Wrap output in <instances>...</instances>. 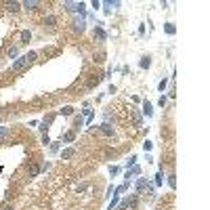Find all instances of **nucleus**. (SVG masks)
Masks as SVG:
<instances>
[{
    "label": "nucleus",
    "instance_id": "1",
    "mask_svg": "<svg viewBox=\"0 0 210 210\" xmlns=\"http://www.w3.org/2000/svg\"><path fill=\"white\" fill-rule=\"evenodd\" d=\"M34 59H36V53H28V55H23L21 59H17L15 63H13V69L15 72H23L28 65H32L34 63Z\"/></svg>",
    "mask_w": 210,
    "mask_h": 210
},
{
    "label": "nucleus",
    "instance_id": "2",
    "mask_svg": "<svg viewBox=\"0 0 210 210\" xmlns=\"http://www.w3.org/2000/svg\"><path fill=\"white\" fill-rule=\"evenodd\" d=\"M63 7H65L69 13H76V11H82V9H84V2H63Z\"/></svg>",
    "mask_w": 210,
    "mask_h": 210
},
{
    "label": "nucleus",
    "instance_id": "3",
    "mask_svg": "<svg viewBox=\"0 0 210 210\" xmlns=\"http://www.w3.org/2000/svg\"><path fill=\"white\" fill-rule=\"evenodd\" d=\"M74 32H84V17H80V19H74Z\"/></svg>",
    "mask_w": 210,
    "mask_h": 210
},
{
    "label": "nucleus",
    "instance_id": "4",
    "mask_svg": "<svg viewBox=\"0 0 210 210\" xmlns=\"http://www.w3.org/2000/svg\"><path fill=\"white\" fill-rule=\"evenodd\" d=\"M61 139H63V141H65V143H72V141H74V139H76V130H69V132H65V134H63Z\"/></svg>",
    "mask_w": 210,
    "mask_h": 210
},
{
    "label": "nucleus",
    "instance_id": "5",
    "mask_svg": "<svg viewBox=\"0 0 210 210\" xmlns=\"http://www.w3.org/2000/svg\"><path fill=\"white\" fill-rule=\"evenodd\" d=\"M23 7H25V9H32V11H36V7H40V2H38V0H32V2L28 0V2H23Z\"/></svg>",
    "mask_w": 210,
    "mask_h": 210
},
{
    "label": "nucleus",
    "instance_id": "6",
    "mask_svg": "<svg viewBox=\"0 0 210 210\" xmlns=\"http://www.w3.org/2000/svg\"><path fill=\"white\" fill-rule=\"evenodd\" d=\"M95 38H99L101 42H105V38H107V36H105V32H103L101 28H97V30H95Z\"/></svg>",
    "mask_w": 210,
    "mask_h": 210
},
{
    "label": "nucleus",
    "instance_id": "7",
    "mask_svg": "<svg viewBox=\"0 0 210 210\" xmlns=\"http://www.w3.org/2000/svg\"><path fill=\"white\" fill-rule=\"evenodd\" d=\"M143 113H145V116H151V113H153V109H151V103H149V101H145V103H143Z\"/></svg>",
    "mask_w": 210,
    "mask_h": 210
},
{
    "label": "nucleus",
    "instance_id": "8",
    "mask_svg": "<svg viewBox=\"0 0 210 210\" xmlns=\"http://www.w3.org/2000/svg\"><path fill=\"white\" fill-rule=\"evenodd\" d=\"M19 7H21L19 2H7V11H13V13L19 11Z\"/></svg>",
    "mask_w": 210,
    "mask_h": 210
},
{
    "label": "nucleus",
    "instance_id": "9",
    "mask_svg": "<svg viewBox=\"0 0 210 210\" xmlns=\"http://www.w3.org/2000/svg\"><path fill=\"white\" fill-rule=\"evenodd\" d=\"M74 153H76V151H74L72 147H69V149H63V153H61V158H63V160H67V158H72Z\"/></svg>",
    "mask_w": 210,
    "mask_h": 210
},
{
    "label": "nucleus",
    "instance_id": "10",
    "mask_svg": "<svg viewBox=\"0 0 210 210\" xmlns=\"http://www.w3.org/2000/svg\"><path fill=\"white\" fill-rule=\"evenodd\" d=\"M147 187V181L145 179H139V183H137V191H143Z\"/></svg>",
    "mask_w": 210,
    "mask_h": 210
},
{
    "label": "nucleus",
    "instance_id": "11",
    "mask_svg": "<svg viewBox=\"0 0 210 210\" xmlns=\"http://www.w3.org/2000/svg\"><path fill=\"white\" fill-rule=\"evenodd\" d=\"M55 23H57V19H55V17H53V15H51V17H46V19H44V25H49V28H53V25H55Z\"/></svg>",
    "mask_w": 210,
    "mask_h": 210
},
{
    "label": "nucleus",
    "instance_id": "12",
    "mask_svg": "<svg viewBox=\"0 0 210 210\" xmlns=\"http://www.w3.org/2000/svg\"><path fill=\"white\" fill-rule=\"evenodd\" d=\"M82 124H84V120H82V116H78V118L74 120V130H78V128H80Z\"/></svg>",
    "mask_w": 210,
    "mask_h": 210
},
{
    "label": "nucleus",
    "instance_id": "13",
    "mask_svg": "<svg viewBox=\"0 0 210 210\" xmlns=\"http://www.w3.org/2000/svg\"><path fill=\"white\" fill-rule=\"evenodd\" d=\"M139 65H141V67H149V65H151V59H149V57H143Z\"/></svg>",
    "mask_w": 210,
    "mask_h": 210
},
{
    "label": "nucleus",
    "instance_id": "14",
    "mask_svg": "<svg viewBox=\"0 0 210 210\" xmlns=\"http://www.w3.org/2000/svg\"><path fill=\"white\" fill-rule=\"evenodd\" d=\"M101 130H103L105 134H113V128H111L109 124H103V126H101Z\"/></svg>",
    "mask_w": 210,
    "mask_h": 210
},
{
    "label": "nucleus",
    "instance_id": "15",
    "mask_svg": "<svg viewBox=\"0 0 210 210\" xmlns=\"http://www.w3.org/2000/svg\"><path fill=\"white\" fill-rule=\"evenodd\" d=\"M30 38H32V34H30L28 30H25V32H21V40H23V42H30Z\"/></svg>",
    "mask_w": 210,
    "mask_h": 210
},
{
    "label": "nucleus",
    "instance_id": "16",
    "mask_svg": "<svg viewBox=\"0 0 210 210\" xmlns=\"http://www.w3.org/2000/svg\"><path fill=\"white\" fill-rule=\"evenodd\" d=\"M61 113H63V116H72V113H74V107H69V105H67V107L61 109Z\"/></svg>",
    "mask_w": 210,
    "mask_h": 210
},
{
    "label": "nucleus",
    "instance_id": "17",
    "mask_svg": "<svg viewBox=\"0 0 210 210\" xmlns=\"http://www.w3.org/2000/svg\"><path fill=\"white\" fill-rule=\"evenodd\" d=\"M164 30H166L168 34H174V32H177V30H174V25H172V23H166V28H164Z\"/></svg>",
    "mask_w": 210,
    "mask_h": 210
},
{
    "label": "nucleus",
    "instance_id": "18",
    "mask_svg": "<svg viewBox=\"0 0 210 210\" xmlns=\"http://www.w3.org/2000/svg\"><path fill=\"white\" fill-rule=\"evenodd\" d=\"M7 55H9V57H15V55H17V46H11V49L7 51Z\"/></svg>",
    "mask_w": 210,
    "mask_h": 210
},
{
    "label": "nucleus",
    "instance_id": "19",
    "mask_svg": "<svg viewBox=\"0 0 210 210\" xmlns=\"http://www.w3.org/2000/svg\"><path fill=\"white\" fill-rule=\"evenodd\" d=\"M7 132H9V130H7V126H0V139H4V137H7Z\"/></svg>",
    "mask_w": 210,
    "mask_h": 210
},
{
    "label": "nucleus",
    "instance_id": "20",
    "mask_svg": "<svg viewBox=\"0 0 210 210\" xmlns=\"http://www.w3.org/2000/svg\"><path fill=\"white\" fill-rule=\"evenodd\" d=\"M158 105H160V107H164V105H166V97H160V101H158Z\"/></svg>",
    "mask_w": 210,
    "mask_h": 210
},
{
    "label": "nucleus",
    "instance_id": "21",
    "mask_svg": "<svg viewBox=\"0 0 210 210\" xmlns=\"http://www.w3.org/2000/svg\"><path fill=\"white\" fill-rule=\"evenodd\" d=\"M143 149H145V151H149V149H151V143H149V141H145V143H143Z\"/></svg>",
    "mask_w": 210,
    "mask_h": 210
},
{
    "label": "nucleus",
    "instance_id": "22",
    "mask_svg": "<svg viewBox=\"0 0 210 210\" xmlns=\"http://www.w3.org/2000/svg\"><path fill=\"white\" fill-rule=\"evenodd\" d=\"M2 210H13V208H11V206H4V208H2Z\"/></svg>",
    "mask_w": 210,
    "mask_h": 210
}]
</instances>
